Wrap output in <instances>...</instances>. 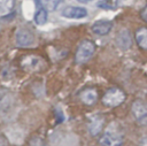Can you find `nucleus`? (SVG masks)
I'll return each instance as SVG.
<instances>
[{
  "label": "nucleus",
  "instance_id": "nucleus-1",
  "mask_svg": "<svg viewBox=\"0 0 147 146\" xmlns=\"http://www.w3.org/2000/svg\"><path fill=\"white\" fill-rule=\"evenodd\" d=\"M94 52H95L94 43L91 40H83L76 51L75 60L77 63H85L92 57Z\"/></svg>",
  "mask_w": 147,
  "mask_h": 146
},
{
  "label": "nucleus",
  "instance_id": "nucleus-2",
  "mask_svg": "<svg viewBox=\"0 0 147 146\" xmlns=\"http://www.w3.org/2000/svg\"><path fill=\"white\" fill-rule=\"evenodd\" d=\"M125 100V93L117 87L109 89L102 97V102L108 107H116Z\"/></svg>",
  "mask_w": 147,
  "mask_h": 146
},
{
  "label": "nucleus",
  "instance_id": "nucleus-3",
  "mask_svg": "<svg viewBox=\"0 0 147 146\" xmlns=\"http://www.w3.org/2000/svg\"><path fill=\"white\" fill-rule=\"evenodd\" d=\"M101 146H122L123 137L119 131L114 129H108L101 137H100Z\"/></svg>",
  "mask_w": 147,
  "mask_h": 146
},
{
  "label": "nucleus",
  "instance_id": "nucleus-4",
  "mask_svg": "<svg viewBox=\"0 0 147 146\" xmlns=\"http://www.w3.org/2000/svg\"><path fill=\"white\" fill-rule=\"evenodd\" d=\"M15 40L20 47H31L34 45V34L29 29H18L15 33Z\"/></svg>",
  "mask_w": 147,
  "mask_h": 146
},
{
  "label": "nucleus",
  "instance_id": "nucleus-5",
  "mask_svg": "<svg viewBox=\"0 0 147 146\" xmlns=\"http://www.w3.org/2000/svg\"><path fill=\"white\" fill-rule=\"evenodd\" d=\"M132 114L138 124L147 125V105L144 101L136 100L132 103Z\"/></svg>",
  "mask_w": 147,
  "mask_h": 146
},
{
  "label": "nucleus",
  "instance_id": "nucleus-6",
  "mask_svg": "<svg viewBox=\"0 0 147 146\" xmlns=\"http://www.w3.org/2000/svg\"><path fill=\"white\" fill-rule=\"evenodd\" d=\"M62 16L65 18H74V20H79V18H84L87 16V10L86 8L83 7H75V6H69L65 7L62 10Z\"/></svg>",
  "mask_w": 147,
  "mask_h": 146
},
{
  "label": "nucleus",
  "instance_id": "nucleus-7",
  "mask_svg": "<svg viewBox=\"0 0 147 146\" xmlns=\"http://www.w3.org/2000/svg\"><path fill=\"white\" fill-rule=\"evenodd\" d=\"M44 60L38 56H26L22 61V67L28 71H38L44 68Z\"/></svg>",
  "mask_w": 147,
  "mask_h": 146
},
{
  "label": "nucleus",
  "instance_id": "nucleus-8",
  "mask_svg": "<svg viewBox=\"0 0 147 146\" xmlns=\"http://www.w3.org/2000/svg\"><path fill=\"white\" fill-rule=\"evenodd\" d=\"M113 28V23L110 21H106V20H100V21H96L92 24L91 26V30L93 33L95 34H99V36H105L107 33L110 32Z\"/></svg>",
  "mask_w": 147,
  "mask_h": 146
},
{
  "label": "nucleus",
  "instance_id": "nucleus-9",
  "mask_svg": "<svg viewBox=\"0 0 147 146\" xmlns=\"http://www.w3.org/2000/svg\"><path fill=\"white\" fill-rule=\"evenodd\" d=\"M88 131H90V133L92 135V136H96L100 131H101V129H102V126H103V117L102 116H100V115H94V116H92L91 118H90V121H88Z\"/></svg>",
  "mask_w": 147,
  "mask_h": 146
},
{
  "label": "nucleus",
  "instance_id": "nucleus-10",
  "mask_svg": "<svg viewBox=\"0 0 147 146\" xmlns=\"http://www.w3.org/2000/svg\"><path fill=\"white\" fill-rule=\"evenodd\" d=\"M34 2H36V6H37V10H36L33 21L38 25H44L47 22V11L42 6L41 0H34Z\"/></svg>",
  "mask_w": 147,
  "mask_h": 146
},
{
  "label": "nucleus",
  "instance_id": "nucleus-11",
  "mask_svg": "<svg viewBox=\"0 0 147 146\" xmlns=\"http://www.w3.org/2000/svg\"><path fill=\"white\" fill-rule=\"evenodd\" d=\"M117 45L122 49H129L131 47V34L127 30H122L117 34Z\"/></svg>",
  "mask_w": 147,
  "mask_h": 146
},
{
  "label": "nucleus",
  "instance_id": "nucleus-12",
  "mask_svg": "<svg viewBox=\"0 0 147 146\" xmlns=\"http://www.w3.org/2000/svg\"><path fill=\"white\" fill-rule=\"evenodd\" d=\"M80 100L85 105H94L98 100V92L94 89H86L80 93Z\"/></svg>",
  "mask_w": 147,
  "mask_h": 146
},
{
  "label": "nucleus",
  "instance_id": "nucleus-13",
  "mask_svg": "<svg viewBox=\"0 0 147 146\" xmlns=\"http://www.w3.org/2000/svg\"><path fill=\"white\" fill-rule=\"evenodd\" d=\"M13 103V95L7 90H0V110L6 112Z\"/></svg>",
  "mask_w": 147,
  "mask_h": 146
},
{
  "label": "nucleus",
  "instance_id": "nucleus-14",
  "mask_svg": "<svg viewBox=\"0 0 147 146\" xmlns=\"http://www.w3.org/2000/svg\"><path fill=\"white\" fill-rule=\"evenodd\" d=\"M15 6V0H0V17L8 16Z\"/></svg>",
  "mask_w": 147,
  "mask_h": 146
},
{
  "label": "nucleus",
  "instance_id": "nucleus-15",
  "mask_svg": "<svg viewBox=\"0 0 147 146\" xmlns=\"http://www.w3.org/2000/svg\"><path fill=\"white\" fill-rule=\"evenodd\" d=\"M136 40H137L138 45L141 48L147 49V29L146 28H141V29L137 30V32H136Z\"/></svg>",
  "mask_w": 147,
  "mask_h": 146
},
{
  "label": "nucleus",
  "instance_id": "nucleus-16",
  "mask_svg": "<svg viewBox=\"0 0 147 146\" xmlns=\"http://www.w3.org/2000/svg\"><path fill=\"white\" fill-rule=\"evenodd\" d=\"M118 5V0H101L98 2V7L102 9H115Z\"/></svg>",
  "mask_w": 147,
  "mask_h": 146
},
{
  "label": "nucleus",
  "instance_id": "nucleus-17",
  "mask_svg": "<svg viewBox=\"0 0 147 146\" xmlns=\"http://www.w3.org/2000/svg\"><path fill=\"white\" fill-rule=\"evenodd\" d=\"M45 2H46V6L49 10H54L61 5L62 0H45Z\"/></svg>",
  "mask_w": 147,
  "mask_h": 146
},
{
  "label": "nucleus",
  "instance_id": "nucleus-18",
  "mask_svg": "<svg viewBox=\"0 0 147 146\" xmlns=\"http://www.w3.org/2000/svg\"><path fill=\"white\" fill-rule=\"evenodd\" d=\"M29 146H45V144H44V140L39 136H33L30 139Z\"/></svg>",
  "mask_w": 147,
  "mask_h": 146
},
{
  "label": "nucleus",
  "instance_id": "nucleus-19",
  "mask_svg": "<svg viewBox=\"0 0 147 146\" xmlns=\"http://www.w3.org/2000/svg\"><path fill=\"white\" fill-rule=\"evenodd\" d=\"M141 17H142V20L144 21H146L147 22V6L144 8V10L141 11Z\"/></svg>",
  "mask_w": 147,
  "mask_h": 146
},
{
  "label": "nucleus",
  "instance_id": "nucleus-20",
  "mask_svg": "<svg viewBox=\"0 0 147 146\" xmlns=\"http://www.w3.org/2000/svg\"><path fill=\"white\" fill-rule=\"evenodd\" d=\"M79 2H84V3H86V2H92V1H95V0H78Z\"/></svg>",
  "mask_w": 147,
  "mask_h": 146
}]
</instances>
